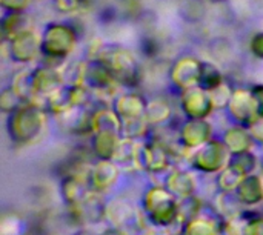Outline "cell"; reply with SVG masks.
I'll list each match as a JSON object with an SVG mask.
<instances>
[{
	"label": "cell",
	"mask_w": 263,
	"mask_h": 235,
	"mask_svg": "<svg viewBox=\"0 0 263 235\" xmlns=\"http://www.w3.org/2000/svg\"><path fill=\"white\" fill-rule=\"evenodd\" d=\"M28 18L26 15H23L20 11H11L9 15H6L2 20V32L3 37H9L14 38L15 35L28 31Z\"/></svg>",
	"instance_id": "7"
},
{
	"label": "cell",
	"mask_w": 263,
	"mask_h": 235,
	"mask_svg": "<svg viewBox=\"0 0 263 235\" xmlns=\"http://www.w3.org/2000/svg\"><path fill=\"white\" fill-rule=\"evenodd\" d=\"M253 95L257 100V106H259V115L263 117V85H257L251 89Z\"/></svg>",
	"instance_id": "14"
},
{
	"label": "cell",
	"mask_w": 263,
	"mask_h": 235,
	"mask_svg": "<svg viewBox=\"0 0 263 235\" xmlns=\"http://www.w3.org/2000/svg\"><path fill=\"white\" fill-rule=\"evenodd\" d=\"M29 3H31V0H2V6L3 8H6L9 11H20V12Z\"/></svg>",
	"instance_id": "11"
},
{
	"label": "cell",
	"mask_w": 263,
	"mask_h": 235,
	"mask_svg": "<svg viewBox=\"0 0 263 235\" xmlns=\"http://www.w3.org/2000/svg\"><path fill=\"white\" fill-rule=\"evenodd\" d=\"M251 51L256 57L263 58V32H257L251 40Z\"/></svg>",
	"instance_id": "12"
},
{
	"label": "cell",
	"mask_w": 263,
	"mask_h": 235,
	"mask_svg": "<svg viewBox=\"0 0 263 235\" xmlns=\"http://www.w3.org/2000/svg\"><path fill=\"white\" fill-rule=\"evenodd\" d=\"M211 3H222V2H227V0H210Z\"/></svg>",
	"instance_id": "15"
},
{
	"label": "cell",
	"mask_w": 263,
	"mask_h": 235,
	"mask_svg": "<svg viewBox=\"0 0 263 235\" xmlns=\"http://www.w3.org/2000/svg\"><path fill=\"white\" fill-rule=\"evenodd\" d=\"M40 43L37 35L28 29L11 38V58L15 62H29L37 55Z\"/></svg>",
	"instance_id": "6"
},
{
	"label": "cell",
	"mask_w": 263,
	"mask_h": 235,
	"mask_svg": "<svg viewBox=\"0 0 263 235\" xmlns=\"http://www.w3.org/2000/svg\"><path fill=\"white\" fill-rule=\"evenodd\" d=\"M22 97L14 91V88H9V89H5L2 92V97H0V106H2V111L3 112H14L17 108H20V103H22Z\"/></svg>",
	"instance_id": "10"
},
{
	"label": "cell",
	"mask_w": 263,
	"mask_h": 235,
	"mask_svg": "<svg viewBox=\"0 0 263 235\" xmlns=\"http://www.w3.org/2000/svg\"><path fill=\"white\" fill-rule=\"evenodd\" d=\"M76 45V31L68 25L52 23L48 25L42 43L40 51L45 57L63 58L69 54V51Z\"/></svg>",
	"instance_id": "2"
},
{
	"label": "cell",
	"mask_w": 263,
	"mask_h": 235,
	"mask_svg": "<svg viewBox=\"0 0 263 235\" xmlns=\"http://www.w3.org/2000/svg\"><path fill=\"white\" fill-rule=\"evenodd\" d=\"M200 66H202V63L194 60L193 57L180 58L171 68V80L182 91H186L190 88H196L199 85Z\"/></svg>",
	"instance_id": "3"
},
{
	"label": "cell",
	"mask_w": 263,
	"mask_h": 235,
	"mask_svg": "<svg viewBox=\"0 0 263 235\" xmlns=\"http://www.w3.org/2000/svg\"><path fill=\"white\" fill-rule=\"evenodd\" d=\"M182 18L188 23L200 22L206 14V6L203 0H183L179 9Z\"/></svg>",
	"instance_id": "9"
},
{
	"label": "cell",
	"mask_w": 263,
	"mask_h": 235,
	"mask_svg": "<svg viewBox=\"0 0 263 235\" xmlns=\"http://www.w3.org/2000/svg\"><path fill=\"white\" fill-rule=\"evenodd\" d=\"M157 49H159V45L156 43V40H153V38H145V40L142 42V51H143V54H145L146 57H154L156 52H157Z\"/></svg>",
	"instance_id": "13"
},
{
	"label": "cell",
	"mask_w": 263,
	"mask_h": 235,
	"mask_svg": "<svg viewBox=\"0 0 263 235\" xmlns=\"http://www.w3.org/2000/svg\"><path fill=\"white\" fill-rule=\"evenodd\" d=\"M99 55L96 57L100 60L112 74L116 82L134 88L139 83V66L136 58L126 51L119 46H102L97 52Z\"/></svg>",
	"instance_id": "1"
},
{
	"label": "cell",
	"mask_w": 263,
	"mask_h": 235,
	"mask_svg": "<svg viewBox=\"0 0 263 235\" xmlns=\"http://www.w3.org/2000/svg\"><path fill=\"white\" fill-rule=\"evenodd\" d=\"M230 111L233 117L243 123H253L256 119H259V106L257 100L253 95V92H247L243 89H237L233 92V97L230 100Z\"/></svg>",
	"instance_id": "4"
},
{
	"label": "cell",
	"mask_w": 263,
	"mask_h": 235,
	"mask_svg": "<svg viewBox=\"0 0 263 235\" xmlns=\"http://www.w3.org/2000/svg\"><path fill=\"white\" fill-rule=\"evenodd\" d=\"M223 83V77L220 69L213 63H202L200 66V77H199V88L205 91H213Z\"/></svg>",
	"instance_id": "8"
},
{
	"label": "cell",
	"mask_w": 263,
	"mask_h": 235,
	"mask_svg": "<svg viewBox=\"0 0 263 235\" xmlns=\"http://www.w3.org/2000/svg\"><path fill=\"white\" fill-rule=\"evenodd\" d=\"M213 108L214 106L208 91L199 86L183 91V111L190 119L193 120L203 119Z\"/></svg>",
	"instance_id": "5"
}]
</instances>
